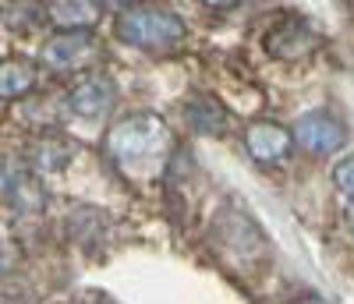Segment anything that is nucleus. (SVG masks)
Masks as SVG:
<instances>
[{"instance_id":"4468645a","label":"nucleus","mask_w":354,"mask_h":304,"mask_svg":"<svg viewBox=\"0 0 354 304\" xmlns=\"http://www.w3.org/2000/svg\"><path fill=\"white\" fill-rule=\"evenodd\" d=\"M351 227H354V209H351Z\"/></svg>"},{"instance_id":"ddd939ff","label":"nucleus","mask_w":354,"mask_h":304,"mask_svg":"<svg viewBox=\"0 0 354 304\" xmlns=\"http://www.w3.org/2000/svg\"><path fill=\"white\" fill-rule=\"evenodd\" d=\"M138 0H96V8H106V11H124V8H135Z\"/></svg>"},{"instance_id":"9d476101","label":"nucleus","mask_w":354,"mask_h":304,"mask_svg":"<svg viewBox=\"0 0 354 304\" xmlns=\"http://www.w3.org/2000/svg\"><path fill=\"white\" fill-rule=\"evenodd\" d=\"M53 21L71 25V28H88L96 18V0H53L50 4Z\"/></svg>"},{"instance_id":"6e6552de","label":"nucleus","mask_w":354,"mask_h":304,"mask_svg":"<svg viewBox=\"0 0 354 304\" xmlns=\"http://www.w3.org/2000/svg\"><path fill=\"white\" fill-rule=\"evenodd\" d=\"M181 113L188 120V128L198 135H223L227 131V110L213 96H195Z\"/></svg>"},{"instance_id":"9b49d317","label":"nucleus","mask_w":354,"mask_h":304,"mask_svg":"<svg viewBox=\"0 0 354 304\" xmlns=\"http://www.w3.org/2000/svg\"><path fill=\"white\" fill-rule=\"evenodd\" d=\"M333 184H337V191L354 205V156L337 163V170H333Z\"/></svg>"},{"instance_id":"39448f33","label":"nucleus","mask_w":354,"mask_h":304,"mask_svg":"<svg viewBox=\"0 0 354 304\" xmlns=\"http://www.w3.org/2000/svg\"><path fill=\"white\" fill-rule=\"evenodd\" d=\"M290 135H294V142H298L301 149L315 152V156L337 152V149H344V142H347V128L340 124L333 113H326V110L305 113V117L298 120V128H294Z\"/></svg>"},{"instance_id":"0eeeda50","label":"nucleus","mask_w":354,"mask_h":304,"mask_svg":"<svg viewBox=\"0 0 354 304\" xmlns=\"http://www.w3.org/2000/svg\"><path fill=\"white\" fill-rule=\"evenodd\" d=\"M245 149L259 163H280V160L290 156L294 135L287 128H280L277 120H255V124H248V131H245Z\"/></svg>"},{"instance_id":"f257e3e1","label":"nucleus","mask_w":354,"mask_h":304,"mask_svg":"<svg viewBox=\"0 0 354 304\" xmlns=\"http://www.w3.org/2000/svg\"><path fill=\"white\" fill-rule=\"evenodd\" d=\"M170 149H174L170 124L149 110L121 117L117 124L106 128V138H103V152L117 163V170L138 180H149L170 160Z\"/></svg>"},{"instance_id":"f8f14e48","label":"nucleus","mask_w":354,"mask_h":304,"mask_svg":"<svg viewBox=\"0 0 354 304\" xmlns=\"http://www.w3.org/2000/svg\"><path fill=\"white\" fill-rule=\"evenodd\" d=\"M202 8H209V11H230V8H238L241 0H198Z\"/></svg>"},{"instance_id":"20e7f679","label":"nucleus","mask_w":354,"mask_h":304,"mask_svg":"<svg viewBox=\"0 0 354 304\" xmlns=\"http://www.w3.org/2000/svg\"><path fill=\"white\" fill-rule=\"evenodd\" d=\"M319 46V32L298 15H283L266 32V53L277 60H305Z\"/></svg>"},{"instance_id":"f03ea898","label":"nucleus","mask_w":354,"mask_h":304,"mask_svg":"<svg viewBox=\"0 0 354 304\" xmlns=\"http://www.w3.org/2000/svg\"><path fill=\"white\" fill-rule=\"evenodd\" d=\"M117 36L128 46L149 50V53H167L174 46H181L185 21L163 8H124V15L117 18Z\"/></svg>"},{"instance_id":"423d86ee","label":"nucleus","mask_w":354,"mask_h":304,"mask_svg":"<svg viewBox=\"0 0 354 304\" xmlns=\"http://www.w3.org/2000/svg\"><path fill=\"white\" fill-rule=\"evenodd\" d=\"M113 103H117V85L106 75H88L68 93V106L82 120H103L113 110Z\"/></svg>"},{"instance_id":"1a4fd4ad","label":"nucleus","mask_w":354,"mask_h":304,"mask_svg":"<svg viewBox=\"0 0 354 304\" xmlns=\"http://www.w3.org/2000/svg\"><path fill=\"white\" fill-rule=\"evenodd\" d=\"M36 88V71L25 60H4L0 64V99H18Z\"/></svg>"},{"instance_id":"7ed1b4c3","label":"nucleus","mask_w":354,"mask_h":304,"mask_svg":"<svg viewBox=\"0 0 354 304\" xmlns=\"http://www.w3.org/2000/svg\"><path fill=\"white\" fill-rule=\"evenodd\" d=\"M100 57V39L88 28H68L57 32L46 46H43V64L50 71H82Z\"/></svg>"},{"instance_id":"2eb2a0df","label":"nucleus","mask_w":354,"mask_h":304,"mask_svg":"<svg viewBox=\"0 0 354 304\" xmlns=\"http://www.w3.org/2000/svg\"><path fill=\"white\" fill-rule=\"evenodd\" d=\"M347 4H354V0H347Z\"/></svg>"}]
</instances>
